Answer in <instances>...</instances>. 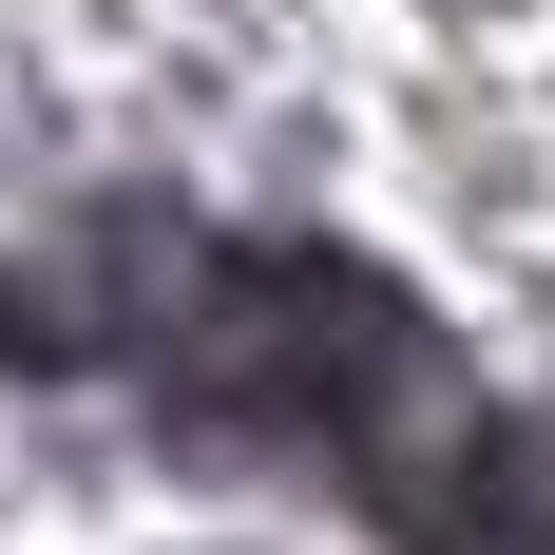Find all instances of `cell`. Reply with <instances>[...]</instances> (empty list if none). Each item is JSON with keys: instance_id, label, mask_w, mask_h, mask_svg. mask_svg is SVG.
<instances>
[{"instance_id": "obj_1", "label": "cell", "mask_w": 555, "mask_h": 555, "mask_svg": "<svg viewBox=\"0 0 555 555\" xmlns=\"http://www.w3.org/2000/svg\"><path fill=\"white\" fill-rule=\"evenodd\" d=\"M0 364H115L192 441L326 460L402 555H555V441L517 402H479V364L422 326V287H384L364 249L115 211L57 269H0Z\"/></svg>"}]
</instances>
